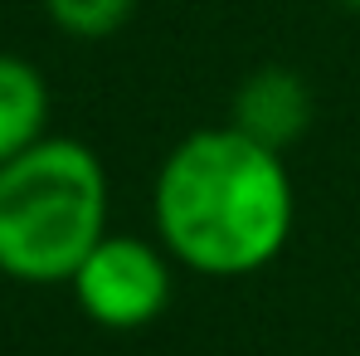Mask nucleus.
I'll return each mask as SVG.
<instances>
[{"label": "nucleus", "mask_w": 360, "mask_h": 356, "mask_svg": "<svg viewBox=\"0 0 360 356\" xmlns=\"http://www.w3.org/2000/svg\"><path fill=\"white\" fill-rule=\"evenodd\" d=\"M151 225L176 269L200 278L263 274L292 239L297 190L283 152L239 127H195L161 156L151 180Z\"/></svg>", "instance_id": "nucleus-1"}, {"label": "nucleus", "mask_w": 360, "mask_h": 356, "mask_svg": "<svg viewBox=\"0 0 360 356\" xmlns=\"http://www.w3.org/2000/svg\"><path fill=\"white\" fill-rule=\"evenodd\" d=\"M112 185L103 156L78 137H44L0 166V278L68 288L108 235Z\"/></svg>", "instance_id": "nucleus-2"}, {"label": "nucleus", "mask_w": 360, "mask_h": 356, "mask_svg": "<svg viewBox=\"0 0 360 356\" xmlns=\"http://www.w3.org/2000/svg\"><path fill=\"white\" fill-rule=\"evenodd\" d=\"M68 293L78 312L103 332H141L151 327L176 293V259L156 235L108 230L93 254L78 264Z\"/></svg>", "instance_id": "nucleus-3"}, {"label": "nucleus", "mask_w": 360, "mask_h": 356, "mask_svg": "<svg viewBox=\"0 0 360 356\" xmlns=\"http://www.w3.org/2000/svg\"><path fill=\"white\" fill-rule=\"evenodd\" d=\"M311 118H316V93L288 63L253 68L229 98V127H239L243 137H253L268 152H288L292 142H302Z\"/></svg>", "instance_id": "nucleus-4"}, {"label": "nucleus", "mask_w": 360, "mask_h": 356, "mask_svg": "<svg viewBox=\"0 0 360 356\" xmlns=\"http://www.w3.org/2000/svg\"><path fill=\"white\" fill-rule=\"evenodd\" d=\"M49 113H54V93L39 63L0 49V166L49 137Z\"/></svg>", "instance_id": "nucleus-5"}, {"label": "nucleus", "mask_w": 360, "mask_h": 356, "mask_svg": "<svg viewBox=\"0 0 360 356\" xmlns=\"http://www.w3.org/2000/svg\"><path fill=\"white\" fill-rule=\"evenodd\" d=\"M39 10L59 35L78 44H98V39H112L136 15V0H39Z\"/></svg>", "instance_id": "nucleus-6"}, {"label": "nucleus", "mask_w": 360, "mask_h": 356, "mask_svg": "<svg viewBox=\"0 0 360 356\" xmlns=\"http://www.w3.org/2000/svg\"><path fill=\"white\" fill-rule=\"evenodd\" d=\"M336 5H341V10H356V15H360V0H336Z\"/></svg>", "instance_id": "nucleus-7"}]
</instances>
